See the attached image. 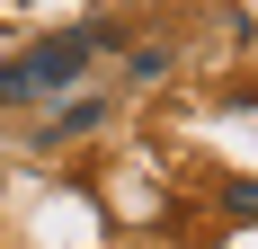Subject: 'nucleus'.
Instances as JSON below:
<instances>
[{"label":"nucleus","mask_w":258,"mask_h":249,"mask_svg":"<svg viewBox=\"0 0 258 249\" xmlns=\"http://www.w3.org/2000/svg\"><path fill=\"white\" fill-rule=\"evenodd\" d=\"M98 125H107V98H53V116L45 125H36V143H80V134H98Z\"/></svg>","instance_id":"f03ea898"},{"label":"nucleus","mask_w":258,"mask_h":249,"mask_svg":"<svg viewBox=\"0 0 258 249\" xmlns=\"http://www.w3.org/2000/svg\"><path fill=\"white\" fill-rule=\"evenodd\" d=\"M125 80H134V89L169 80V45H143V53H125Z\"/></svg>","instance_id":"7ed1b4c3"},{"label":"nucleus","mask_w":258,"mask_h":249,"mask_svg":"<svg viewBox=\"0 0 258 249\" xmlns=\"http://www.w3.org/2000/svg\"><path fill=\"white\" fill-rule=\"evenodd\" d=\"M107 45V27H72V36H45V45H27L18 63H0V107H45L62 98L80 72H89V53Z\"/></svg>","instance_id":"f257e3e1"}]
</instances>
